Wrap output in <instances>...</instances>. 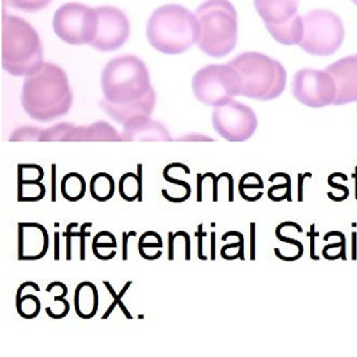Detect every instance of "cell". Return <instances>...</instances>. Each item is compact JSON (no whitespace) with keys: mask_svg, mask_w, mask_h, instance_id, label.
Returning <instances> with one entry per match:
<instances>
[{"mask_svg":"<svg viewBox=\"0 0 357 357\" xmlns=\"http://www.w3.org/2000/svg\"><path fill=\"white\" fill-rule=\"evenodd\" d=\"M104 99L100 106L119 123L147 116L155 107L156 95L149 70L137 56H122L108 62L102 73Z\"/></svg>","mask_w":357,"mask_h":357,"instance_id":"obj_1","label":"cell"},{"mask_svg":"<svg viewBox=\"0 0 357 357\" xmlns=\"http://www.w3.org/2000/svg\"><path fill=\"white\" fill-rule=\"evenodd\" d=\"M73 101L68 75L56 64L43 63L38 72L24 81L22 104L34 120H56L70 112Z\"/></svg>","mask_w":357,"mask_h":357,"instance_id":"obj_2","label":"cell"},{"mask_svg":"<svg viewBox=\"0 0 357 357\" xmlns=\"http://www.w3.org/2000/svg\"><path fill=\"white\" fill-rule=\"evenodd\" d=\"M199 24L195 14L181 5H165L150 16L147 38L162 54L181 55L195 45Z\"/></svg>","mask_w":357,"mask_h":357,"instance_id":"obj_3","label":"cell"},{"mask_svg":"<svg viewBox=\"0 0 357 357\" xmlns=\"http://www.w3.org/2000/svg\"><path fill=\"white\" fill-rule=\"evenodd\" d=\"M199 35L197 45L212 58H223L235 50L238 14L229 0H206L195 12Z\"/></svg>","mask_w":357,"mask_h":357,"instance_id":"obj_4","label":"cell"},{"mask_svg":"<svg viewBox=\"0 0 357 357\" xmlns=\"http://www.w3.org/2000/svg\"><path fill=\"white\" fill-rule=\"evenodd\" d=\"M43 66V43L34 26L13 15L3 20V66L14 77H30Z\"/></svg>","mask_w":357,"mask_h":357,"instance_id":"obj_5","label":"cell"},{"mask_svg":"<svg viewBox=\"0 0 357 357\" xmlns=\"http://www.w3.org/2000/svg\"><path fill=\"white\" fill-rule=\"evenodd\" d=\"M233 66L241 79V96L258 101L277 99L286 89L287 73L278 60L258 52H245L234 58Z\"/></svg>","mask_w":357,"mask_h":357,"instance_id":"obj_6","label":"cell"},{"mask_svg":"<svg viewBox=\"0 0 357 357\" xmlns=\"http://www.w3.org/2000/svg\"><path fill=\"white\" fill-rule=\"evenodd\" d=\"M304 34L300 47L317 57L333 55L342 47L344 26L340 16L329 10H313L303 16Z\"/></svg>","mask_w":357,"mask_h":357,"instance_id":"obj_7","label":"cell"},{"mask_svg":"<svg viewBox=\"0 0 357 357\" xmlns=\"http://www.w3.org/2000/svg\"><path fill=\"white\" fill-rule=\"evenodd\" d=\"M192 89L198 101L218 107L241 95V79L229 63L211 64L196 73Z\"/></svg>","mask_w":357,"mask_h":357,"instance_id":"obj_8","label":"cell"},{"mask_svg":"<svg viewBox=\"0 0 357 357\" xmlns=\"http://www.w3.org/2000/svg\"><path fill=\"white\" fill-rule=\"evenodd\" d=\"M254 5L277 43L300 45L304 34L303 16L298 14L300 0H254Z\"/></svg>","mask_w":357,"mask_h":357,"instance_id":"obj_9","label":"cell"},{"mask_svg":"<svg viewBox=\"0 0 357 357\" xmlns=\"http://www.w3.org/2000/svg\"><path fill=\"white\" fill-rule=\"evenodd\" d=\"M98 26L97 11L83 3H66L54 15V31L68 45H91L97 35Z\"/></svg>","mask_w":357,"mask_h":357,"instance_id":"obj_10","label":"cell"},{"mask_svg":"<svg viewBox=\"0 0 357 357\" xmlns=\"http://www.w3.org/2000/svg\"><path fill=\"white\" fill-rule=\"evenodd\" d=\"M292 95L303 105L321 108L333 105L336 98V85L333 77L327 70H298L292 79Z\"/></svg>","mask_w":357,"mask_h":357,"instance_id":"obj_11","label":"cell"},{"mask_svg":"<svg viewBox=\"0 0 357 357\" xmlns=\"http://www.w3.org/2000/svg\"><path fill=\"white\" fill-rule=\"evenodd\" d=\"M213 126L227 141L244 142L256 132L258 119L250 106L231 100L225 105L215 107Z\"/></svg>","mask_w":357,"mask_h":357,"instance_id":"obj_12","label":"cell"},{"mask_svg":"<svg viewBox=\"0 0 357 357\" xmlns=\"http://www.w3.org/2000/svg\"><path fill=\"white\" fill-rule=\"evenodd\" d=\"M99 17L97 35L91 47L97 51L107 53L122 47L130 35V22L121 10L114 7L96 8Z\"/></svg>","mask_w":357,"mask_h":357,"instance_id":"obj_13","label":"cell"},{"mask_svg":"<svg viewBox=\"0 0 357 357\" xmlns=\"http://www.w3.org/2000/svg\"><path fill=\"white\" fill-rule=\"evenodd\" d=\"M326 70L333 77L336 85L333 105L357 103V54L342 58Z\"/></svg>","mask_w":357,"mask_h":357,"instance_id":"obj_14","label":"cell"},{"mask_svg":"<svg viewBox=\"0 0 357 357\" xmlns=\"http://www.w3.org/2000/svg\"><path fill=\"white\" fill-rule=\"evenodd\" d=\"M50 236L39 223L18 225V260L34 261L43 258L49 252Z\"/></svg>","mask_w":357,"mask_h":357,"instance_id":"obj_15","label":"cell"},{"mask_svg":"<svg viewBox=\"0 0 357 357\" xmlns=\"http://www.w3.org/2000/svg\"><path fill=\"white\" fill-rule=\"evenodd\" d=\"M99 309V294L91 282L79 284L75 290V310L81 319H89L97 314Z\"/></svg>","mask_w":357,"mask_h":357,"instance_id":"obj_16","label":"cell"},{"mask_svg":"<svg viewBox=\"0 0 357 357\" xmlns=\"http://www.w3.org/2000/svg\"><path fill=\"white\" fill-rule=\"evenodd\" d=\"M119 193L126 202H143V165H137V174L128 172L121 176Z\"/></svg>","mask_w":357,"mask_h":357,"instance_id":"obj_17","label":"cell"},{"mask_svg":"<svg viewBox=\"0 0 357 357\" xmlns=\"http://www.w3.org/2000/svg\"><path fill=\"white\" fill-rule=\"evenodd\" d=\"M61 194L68 202H78L82 199L86 193V181L82 175L77 172H70L64 175L61 181Z\"/></svg>","mask_w":357,"mask_h":357,"instance_id":"obj_18","label":"cell"},{"mask_svg":"<svg viewBox=\"0 0 357 357\" xmlns=\"http://www.w3.org/2000/svg\"><path fill=\"white\" fill-rule=\"evenodd\" d=\"M116 183L114 177L105 172L97 173L91 179V194L97 202H107L114 197Z\"/></svg>","mask_w":357,"mask_h":357,"instance_id":"obj_19","label":"cell"},{"mask_svg":"<svg viewBox=\"0 0 357 357\" xmlns=\"http://www.w3.org/2000/svg\"><path fill=\"white\" fill-rule=\"evenodd\" d=\"M47 188L43 181H26L18 183V198L20 202H39L45 198Z\"/></svg>","mask_w":357,"mask_h":357,"instance_id":"obj_20","label":"cell"},{"mask_svg":"<svg viewBox=\"0 0 357 357\" xmlns=\"http://www.w3.org/2000/svg\"><path fill=\"white\" fill-rule=\"evenodd\" d=\"M16 309L24 319H35L40 313L41 302L34 294H22L20 298H16Z\"/></svg>","mask_w":357,"mask_h":357,"instance_id":"obj_21","label":"cell"},{"mask_svg":"<svg viewBox=\"0 0 357 357\" xmlns=\"http://www.w3.org/2000/svg\"><path fill=\"white\" fill-rule=\"evenodd\" d=\"M104 285L106 286V288H107L108 291H109V294H112V298H114V302L112 303V305H110L109 308L107 309V311H106L105 313H104L103 317H102V319H107L108 317H109V315L112 314V311L114 310V308L116 307H120L121 310L123 311V313H124L125 317H127L128 319H132L133 317H131L130 312H129L128 310H127L126 307H125L124 303H123V298H124L125 294H126L127 290L129 289V287H130L131 285H132V281H128L126 284H125L124 287L122 288V290H121L120 294H116V291H114V288H112V286L110 285L109 282L108 281H104L103 282Z\"/></svg>","mask_w":357,"mask_h":357,"instance_id":"obj_22","label":"cell"},{"mask_svg":"<svg viewBox=\"0 0 357 357\" xmlns=\"http://www.w3.org/2000/svg\"><path fill=\"white\" fill-rule=\"evenodd\" d=\"M45 171L43 167L36 164L18 165V183L26 181H43Z\"/></svg>","mask_w":357,"mask_h":357,"instance_id":"obj_23","label":"cell"},{"mask_svg":"<svg viewBox=\"0 0 357 357\" xmlns=\"http://www.w3.org/2000/svg\"><path fill=\"white\" fill-rule=\"evenodd\" d=\"M164 248V242L160 234L156 231H149L141 236L139 241V252L141 257L145 255L147 250H155L160 252V248Z\"/></svg>","mask_w":357,"mask_h":357,"instance_id":"obj_24","label":"cell"},{"mask_svg":"<svg viewBox=\"0 0 357 357\" xmlns=\"http://www.w3.org/2000/svg\"><path fill=\"white\" fill-rule=\"evenodd\" d=\"M10 7L26 13H36L45 10L52 0H7Z\"/></svg>","mask_w":357,"mask_h":357,"instance_id":"obj_25","label":"cell"},{"mask_svg":"<svg viewBox=\"0 0 357 357\" xmlns=\"http://www.w3.org/2000/svg\"><path fill=\"white\" fill-rule=\"evenodd\" d=\"M91 248H93V255H96L101 250L109 248V250H114V248H118V242H116L114 234L107 231H100L93 237Z\"/></svg>","mask_w":357,"mask_h":357,"instance_id":"obj_26","label":"cell"},{"mask_svg":"<svg viewBox=\"0 0 357 357\" xmlns=\"http://www.w3.org/2000/svg\"><path fill=\"white\" fill-rule=\"evenodd\" d=\"M264 188L262 178L254 172L246 173L239 181V193L243 195L248 190H262Z\"/></svg>","mask_w":357,"mask_h":357,"instance_id":"obj_27","label":"cell"},{"mask_svg":"<svg viewBox=\"0 0 357 357\" xmlns=\"http://www.w3.org/2000/svg\"><path fill=\"white\" fill-rule=\"evenodd\" d=\"M70 305L68 300L61 298V300L54 301L53 306L47 307L45 312L50 317L54 319H60L66 317L70 313Z\"/></svg>","mask_w":357,"mask_h":357,"instance_id":"obj_28","label":"cell"},{"mask_svg":"<svg viewBox=\"0 0 357 357\" xmlns=\"http://www.w3.org/2000/svg\"><path fill=\"white\" fill-rule=\"evenodd\" d=\"M78 227V223H70L66 227V231L63 234L64 237L66 238V260H72V229L74 227Z\"/></svg>","mask_w":357,"mask_h":357,"instance_id":"obj_29","label":"cell"},{"mask_svg":"<svg viewBox=\"0 0 357 357\" xmlns=\"http://www.w3.org/2000/svg\"><path fill=\"white\" fill-rule=\"evenodd\" d=\"M93 227V223H91V222L83 223L82 227H81V231H80V239H81L80 259H81V261H84L85 259H86V257H85V239H86L87 237H89V236H91V233H89V231H86V229H87V227Z\"/></svg>","mask_w":357,"mask_h":357,"instance_id":"obj_30","label":"cell"},{"mask_svg":"<svg viewBox=\"0 0 357 357\" xmlns=\"http://www.w3.org/2000/svg\"><path fill=\"white\" fill-rule=\"evenodd\" d=\"M51 172V200L52 202H56L57 200V165H52Z\"/></svg>","mask_w":357,"mask_h":357,"instance_id":"obj_31","label":"cell"},{"mask_svg":"<svg viewBox=\"0 0 357 357\" xmlns=\"http://www.w3.org/2000/svg\"><path fill=\"white\" fill-rule=\"evenodd\" d=\"M137 231H130L128 233L123 231L122 234V259L123 261L128 260V241L131 237H135Z\"/></svg>","mask_w":357,"mask_h":357,"instance_id":"obj_32","label":"cell"},{"mask_svg":"<svg viewBox=\"0 0 357 357\" xmlns=\"http://www.w3.org/2000/svg\"><path fill=\"white\" fill-rule=\"evenodd\" d=\"M202 227H204V225H202H202H198V231L195 234V236L198 239V259H200V260H208V257L204 256V255L202 254V250H204V248H202V242H204V238L208 236V234H206V231H202Z\"/></svg>","mask_w":357,"mask_h":357,"instance_id":"obj_33","label":"cell"},{"mask_svg":"<svg viewBox=\"0 0 357 357\" xmlns=\"http://www.w3.org/2000/svg\"><path fill=\"white\" fill-rule=\"evenodd\" d=\"M177 236L173 234L172 231L168 233V259L170 261L174 260V241Z\"/></svg>","mask_w":357,"mask_h":357,"instance_id":"obj_34","label":"cell"},{"mask_svg":"<svg viewBox=\"0 0 357 357\" xmlns=\"http://www.w3.org/2000/svg\"><path fill=\"white\" fill-rule=\"evenodd\" d=\"M314 229L315 225H311L310 233H309V237H310V258L312 260H319V257L315 256L314 254V236L319 235V233H314Z\"/></svg>","mask_w":357,"mask_h":357,"instance_id":"obj_35","label":"cell"},{"mask_svg":"<svg viewBox=\"0 0 357 357\" xmlns=\"http://www.w3.org/2000/svg\"><path fill=\"white\" fill-rule=\"evenodd\" d=\"M275 236H277V238L280 240V241L286 242V243L291 244V245H294L296 246V248H302V250H304V248H303V244L301 243L300 241H298V240L290 239V238L281 235L280 231H277V229H275Z\"/></svg>","mask_w":357,"mask_h":357,"instance_id":"obj_36","label":"cell"},{"mask_svg":"<svg viewBox=\"0 0 357 357\" xmlns=\"http://www.w3.org/2000/svg\"><path fill=\"white\" fill-rule=\"evenodd\" d=\"M312 177L311 173H306V174H298V202H303V183L306 177Z\"/></svg>","mask_w":357,"mask_h":357,"instance_id":"obj_37","label":"cell"},{"mask_svg":"<svg viewBox=\"0 0 357 357\" xmlns=\"http://www.w3.org/2000/svg\"><path fill=\"white\" fill-rule=\"evenodd\" d=\"M211 260H216V233H211Z\"/></svg>","mask_w":357,"mask_h":357,"instance_id":"obj_38","label":"cell"},{"mask_svg":"<svg viewBox=\"0 0 357 357\" xmlns=\"http://www.w3.org/2000/svg\"><path fill=\"white\" fill-rule=\"evenodd\" d=\"M250 259L255 260V223H250Z\"/></svg>","mask_w":357,"mask_h":357,"instance_id":"obj_39","label":"cell"},{"mask_svg":"<svg viewBox=\"0 0 357 357\" xmlns=\"http://www.w3.org/2000/svg\"><path fill=\"white\" fill-rule=\"evenodd\" d=\"M204 178L200 173L197 174V202H202V183Z\"/></svg>","mask_w":357,"mask_h":357,"instance_id":"obj_40","label":"cell"},{"mask_svg":"<svg viewBox=\"0 0 357 357\" xmlns=\"http://www.w3.org/2000/svg\"><path fill=\"white\" fill-rule=\"evenodd\" d=\"M227 178H229V202H234V178L229 173L227 172Z\"/></svg>","mask_w":357,"mask_h":357,"instance_id":"obj_41","label":"cell"},{"mask_svg":"<svg viewBox=\"0 0 357 357\" xmlns=\"http://www.w3.org/2000/svg\"><path fill=\"white\" fill-rule=\"evenodd\" d=\"M55 260H60V235L58 231L55 233Z\"/></svg>","mask_w":357,"mask_h":357,"instance_id":"obj_42","label":"cell"},{"mask_svg":"<svg viewBox=\"0 0 357 357\" xmlns=\"http://www.w3.org/2000/svg\"><path fill=\"white\" fill-rule=\"evenodd\" d=\"M328 183H329L330 187L335 188V189H342L347 195H349V190L348 188L344 187V185H338V183H334L333 178H332L331 175H330L329 178H328Z\"/></svg>","mask_w":357,"mask_h":357,"instance_id":"obj_43","label":"cell"},{"mask_svg":"<svg viewBox=\"0 0 357 357\" xmlns=\"http://www.w3.org/2000/svg\"><path fill=\"white\" fill-rule=\"evenodd\" d=\"M352 176L355 178V199L357 200V167L355 168V173Z\"/></svg>","mask_w":357,"mask_h":357,"instance_id":"obj_44","label":"cell"},{"mask_svg":"<svg viewBox=\"0 0 357 357\" xmlns=\"http://www.w3.org/2000/svg\"><path fill=\"white\" fill-rule=\"evenodd\" d=\"M352 237H353V257H352V259L353 260H355V259H356V255H355V237H356V234L355 233H353L352 234Z\"/></svg>","mask_w":357,"mask_h":357,"instance_id":"obj_45","label":"cell"},{"mask_svg":"<svg viewBox=\"0 0 357 357\" xmlns=\"http://www.w3.org/2000/svg\"><path fill=\"white\" fill-rule=\"evenodd\" d=\"M351 1H352V3H354V5L357 6V0H351Z\"/></svg>","mask_w":357,"mask_h":357,"instance_id":"obj_46","label":"cell"}]
</instances>
